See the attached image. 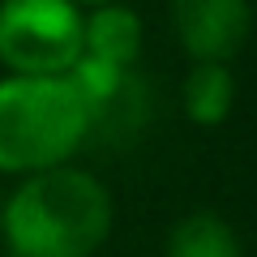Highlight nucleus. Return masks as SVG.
Instances as JSON below:
<instances>
[{
    "label": "nucleus",
    "instance_id": "39448f33",
    "mask_svg": "<svg viewBox=\"0 0 257 257\" xmlns=\"http://www.w3.org/2000/svg\"><path fill=\"white\" fill-rule=\"evenodd\" d=\"M82 56L116 69H133L142 56V18L124 0L94 5L82 13Z\"/></svg>",
    "mask_w": 257,
    "mask_h": 257
},
{
    "label": "nucleus",
    "instance_id": "f257e3e1",
    "mask_svg": "<svg viewBox=\"0 0 257 257\" xmlns=\"http://www.w3.org/2000/svg\"><path fill=\"white\" fill-rule=\"evenodd\" d=\"M111 227L116 202L107 184L77 163L22 176L0 210L9 257H94Z\"/></svg>",
    "mask_w": 257,
    "mask_h": 257
},
{
    "label": "nucleus",
    "instance_id": "20e7f679",
    "mask_svg": "<svg viewBox=\"0 0 257 257\" xmlns=\"http://www.w3.org/2000/svg\"><path fill=\"white\" fill-rule=\"evenodd\" d=\"M176 43L193 64L219 60L231 64L253 30V0H167Z\"/></svg>",
    "mask_w": 257,
    "mask_h": 257
},
{
    "label": "nucleus",
    "instance_id": "0eeeda50",
    "mask_svg": "<svg viewBox=\"0 0 257 257\" xmlns=\"http://www.w3.org/2000/svg\"><path fill=\"white\" fill-rule=\"evenodd\" d=\"M163 257H244V244L219 210H189L172 223Z\"/></svg>",
    "mask_w": 257,
    "mask_h": 257
},
{
    "label": "nucleus",
    "instance_id": "f03ea898",
    "mask_svg": "<svg viewBox=\"0 0 257 257\" xmlns=\"http://www.w3.org/2000/svg\"><path fill=\"white\" fill-rule=\"evenodd\" d=\"M90 142V111L64 77H0V176H35L73 163Z\"/></svg>",
    "mask_w": 257,
    "mask_h": 257
},
{
    "label": "nucleus",
    "instance_id": "6e6552de",
    "mask_svg": "<svg viewBox=\"0 0 257 257\" xmlns=\"http://www.w3.org/2000/svg\"><path fill=\"white\" fill-rule=\"evenodd\" d=\"M73 5H82V9H94V5H111V0H73Z\"/></svg>",
    "mask_w": 257,
    "mask_h": 257
},
{
    "label": "nucleus",
    "instance_id": "7ed1b4c3",
    "mask_svg": "<svg viewBox=\"0 0 257 257\" xmlns=\"http://www.w3.org/2000/svg\"><path fill=\"white\" fill-rule=\"evenodd\" d=\"M82 13L73 0H0V69L64 77L82 56Z\"/></svg>",
    "mask_w": 257,
    "mask_h": 257
},
{
    "label": "nucleus",
    "instance_id": "423d86ee",
    "mask_svg": "<svg viewBox=\"0 0 257 257\" xmlns=\"http://www.w3.org/2000/svg\"><path fill=\"white\" fill-rule=\"evenodd\" d=\"M180 107H184V120L197 128L227 124L231 107H236V73H231V64L197 60L180 86Z\"/></svg>",
    "mask_w": 257,
    "mask_h": 257
}]
</instances>
